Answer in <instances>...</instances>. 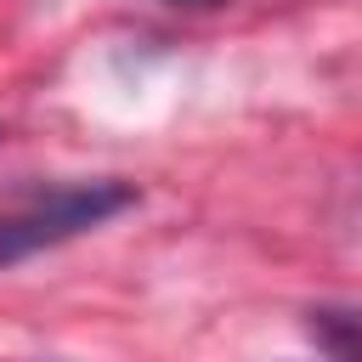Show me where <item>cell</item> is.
Returning a JSON list of instances; mask_svg holds the SVG:
<instances>
[{
    "label": "cell",
    "mask_w": 362,
    "mask_h": 362,
    "mask_svg": "<svg viewBox=\"0 0 362 362\" xmlns=\"http://www.w3.org/2000/svg\"><path fill=\"white\" fill-rule=\"evenodd\" d=\"M136 192L124 181H79V187H57L23 209H6L0 215V266L23 260V255H40L51 243H68L90 226H102L107 215L130 209Z\"/></svg>",
    "instance_id": "cell-1"
},
{
    "label": "cell",
    "mask_w": 362,
    "mask_h": 362,
    "mask_svg": "<svg viewBox=\"0 0 362 362\" xmlns=\"http://www.w3.org/2000/svg\"><path fill=\"white\" fill-rule=\"evenodd\" d=\"M305 328L334 362H362V305H311Z\"/></svg>",
    "instance_id": "cell-2"
},
{
    "label": "cell",
    "mask_w": 362,
    "mask_h": 362,
    "mask_svg": "<svg viewBox=\"0 0 362 362\" xmlns=\"http://www.w3.org/2000/svg\"><path fill=\"white\" fill-rule=\"evenodd\" d=\"M164 6H221V0H164Z\"/></svg>",
    "instance_id": "cell-3"
}]
</instances>
